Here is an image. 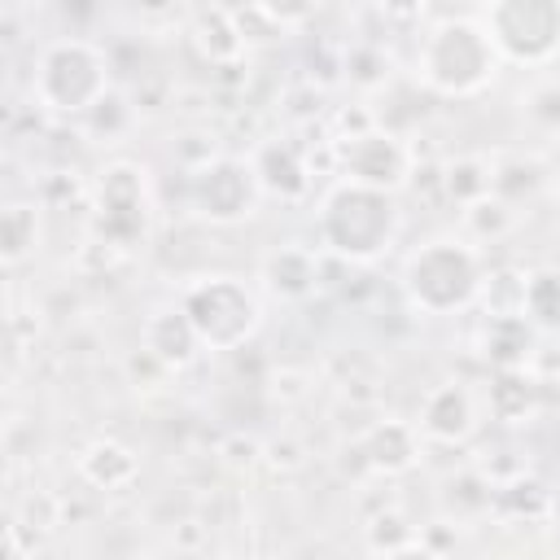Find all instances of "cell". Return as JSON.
Here are the masks:
<instances>
[{"mask_svg":"<svg viewBox=\"0 0 560 560\" xmlns=\"http://www.w3.org/2000/svg\"><path fill=\"white\" fill-rule=\"evenodd\" d=\"M503 57L477 18H442L416 48V79L438 96H472L499 74Z\"/></svg>","mask_w":560,"mask_h":560,"instance_id":"1","label":"cell"},{"mask_svg":"<svg viewBox=\"0 0 560 560\" xmlns=\"http://www.w3.org/2000/svg\"><path fill=\"white\" fill-rule=\"evenodd\" d=\"M319 232H324V241L341 258L368 262V258L385 254L394 245V236H398L394 192H376V188H363V184L341 179L324 197V206H319Z\"/></svg>","mask_w":560,"mask_h":560,"instance_id":"2","label":"cell"},{"mask_svg":"<svg viewBox=\"0 0 560 560\" xmlns=\"http://www.w3.org/2000/svg\"><path fill=\"white\" fill-rule=\"evenodd\" d=\"M149 219H153V197H149L144 171L131 166V162L105 166L101 184H96V232L109 245L127 249V245L144 241Z\"/></svg>","mask_w":560,"mask_h":560,"instance_id":"7","label":"cell"},{"mask_svg":"<svg viewBox=\"0 0 560 560\" xmlns=\"http://www.w3.org/2000/svg\"><path fill=\"white\" fill-rule=\"evenodd\" d=\"M363 451H368V464H372V468H381V472H402V468L416 464V455H420V438H416L411 424H402V420H385V424H376V429L368 433Z\"/></svg>","mask_w":560,"mask_h":560,"instance_id":"12","label":"cell"},{"mask_svg":"<svg viewBox=\"0 0 560 560\" xmlns=\"http://www.w3.org/2000/svg\"><path fill=\"white\" fill-rule=\"evenodd\" d=\"M201 350V337L192 328V319L184 315V306L175 311H158L144 324V354H153L162 368H188Z\"/></svg>","mask_w":560,"mask_h":560,"instance_id":"10","label":"cell"},{"mask_svg":"<svg viewBox=\"0 0 560 560\" xmlns=\"http://www.w3.org/2000/svg\"><path fill=\"white\" fill-rule=\"evenodd\" d=\"M258 197H262V184L254 175V162L210 158L192 175V206L210 223H241V219H249Z\"/></svg>","mask_w":560,"mask_h":560,"instance_id":"8","label":"cell"},{"mask_svg":"<svg viewBox=\"0 0 560 560\" xmlns=\"http://www.w3.org/2000/svg\"><path fill=\"white\" fill-rule=\"evenodd\" d=\"M262 280H267V289L271 293H280V298H302V293H311V284H315V258L306 254V249H276L267 262H262Z\"/></svg>","mask_w":560,"mask_h":560,"instance_id":"14","label":"cell"},{"mask_svg":"<svg viewBox=\"0 0 560 560\" xmlns=\"http://www.w3.org/2000/svg\"><path fill=\"white\" fill-rule=\"evenodd\" d=\"M503 61L542 66L560 52V4L556 0H499L477 13Z\"/></svg>","mask_w":560,"mask_h":560,"instance_id":"6","label":"cell"},{"mask_svg":"<svg viewBox=\"0 0 560 560\" xmlns=\"http://www.w3.org/2000/svg\"><path fill=\"white\" fill-rule=\"evenodd\" d=\"M31 88L48 114H92L109 101V61L88 39H57L39 52Z\"/></svg>","mask_w":560,"mask_h":560,"instance_id":"3","label":"cell"},{"mask_svg":"<svg viewBox=\"0 0 560 560\" xmlns=\"http://www.w3.org/2000/svg\"><path fill=\"white\" fill-rule=\"evenodd\" d=\"M39 241V223L31 206H9L0 219V245H4V262H22Z\"/></svg>","mask_w":560,"mask_h":560,"instance_id":"17","label":"cell"},{"mask_svg":"<svg viewBox=\"0 0 560 560\" xmlns=\"http://www.w3.org/2000/svg\"><path fill=\"white\" fill-rule=\"evenodd\" d=\"M254 175L267 192H280V197L306 192V166L289 144H262L254 158Z\"/></svg>","mask_w":560,"mask_h":560,"instance_id":"13","label":"cell"},{"mask_svg":"<svg viewBox=\"0 0 560 560\" xmlns=\"http://www.w3.org/2000/svg\"><path fill=\"white\" fill-rule=\"evenodd\" d=\"M376 560H442V556H438L433 547H424V542H416V538H411V542H402V547H389V551H381Z\"/></svg>","mask_w":560,"mask_h":560,"instance_id":"18","label":"cell"},{"mask_svg":"<svg viewBox=\"0 0 560 560\" xmlns=\"http://www.w3.org/2000/svg\"><path fill=\"white\" fill-rule=\"evenodd\" d=\"M341 162H346V179L350 184H363V188H376V192H394L411 175V153L389 131H359V136H350Z\"/></svg>","mask_w":560,"mask_h":560,"instance_id":"9","label":"cell"},{"mask_svg":"<svg viewBox=\"0 0 560 560\" xmlns=\"http://www.w3.org/2000/svg\"><path fill=\"white\" fill-rule=\"evenodd\" d=\"M472 429V398L464 385H438L420 402V433L433 442H459Z\"/></svg>","mask_w":560,"mask_h":560,"instance_id":"11","label":"cell"},{"mask_svg":"<svg viewBox=\"0 0 560 560\" xmlns=\"http://www.w3.org/2000/svg\"><path fill=\"white\" fill-rule=\"evenodd\" d=\"M184 315L192 319L201 346L210 350H236L254 337L262 311H258V298L245 280L236 276H206L197 284H188L184 293Z\"/></svg>","mask_w":560,"mask_h":560,"instance_id":"5","label":"cell"},{"mask_svg":"<svg viewBox=\"0 0 560 560\" xmlns=\"http://www.w3.org/2000/svg\"><path fill=\"white\" fill-rule=\"evenodd\" d=\"M402 289L407 298L429 311V315H451L459 306H468L481 289V262L477 254L455 241V236H442V241H429L420 245L407 267H402Z\"/></svg>","mask_w":560,"mask_h":560,"instance_id":"4","label":"cell"},{"mask_svg":"<svg viewBox=\"0 0 560 560\" xmlns=\"http://www.w3.org/2000/svg\"><path fill=\"white\" fill-rule=\"evenodd\" d=\"M79 468H83V477H88L92 486L114 490V486H127V481L136 477V455L122 451V446H114V442H96V446L79 459Z\"/></svg>","mask_w":560,"mask_h":560,"instance_id":"15","label":"cell"},{"mask_svg":"<svg viewBox=\"0 0 560 560\" xmlns=\"http://www.w3.org/2000/svg\"><path fill=\"white\" fill-rule=\"evenodd\" d=\"M521 306H525V315H529L534 324L560 328V276H556V271H538L534 280H525Z\"/></svg>","mask_w":560,"mask_h":560,"instance_id":"16","label":"cell"}]
</instances>
